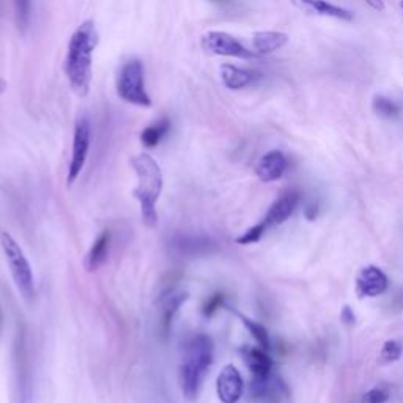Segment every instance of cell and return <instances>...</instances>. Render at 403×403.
Segmentation results:
<instances>
[{"instance_id":"1","label":"cell","mask_w":403,"mask_h":403,"mask_svg":"<svg viewBox=\"0 0 403 403\" xmlns=\"http://www.w3.org/2000/svg\"><path fill=\"white\" fill-rule=\"evenodd\" d=\"M96 46L98 32L93 21H84L69 38L63 68L69 85L79 96H87L90 92L93 52Z\"/></svg>"},{"instance_id":"2","label":"cell","mask_w":403,"mask_h":403,"mask_svg":"<svg viewBox=\"0 0 403 403\" xmlns=\"http://www.w3.org/2000/svg\"><path fill=\"white\" fill-rule=\"evenodd\" d=\"M214 345L205 334L192 336L185 345L183 358L180 366V381L183 394L189 400L197 399L202 384L213 364Z\"/></svg>"},{"instance_id":"3","label":"cell","mask_w":403,"mask_h":403,"mask_svg":"<svg viewBox=\"0 0 403 403\" xmlns=\"http://www.w3.org/2000/svg\"><path fill=\"white\" fill-rule=\"evenodd\" d=\"M131 166L137 175V188L132 196L137 198L140 205V214L145 225L156 227L157 213L156 203L160 200L164 180H162L161 167L148 153H139L132 156Z\"/></svg>"},{"instance_id":"4","label":"cell","mask_w":403,"mask_h":403,"mask_svg":"<svg viewBox=\"0 0 403 403\" xmlns=\"http://www.w3.org/2000/svg\"><path fill=\"white\" fill-rule=\"evenodd\" d=\"M0 246H2L5 260H7L11 277H13L17 290L27 301L33 300L35 296V279L31 264H28L26 254L22 252L19 244L8 232L0 233Z\"/></svg>"},{"instance_id":"5","label":"cell","mask_w":403,"mask_h":403,"mask_svg":"<svg viewBox=\"0 0 403 403\" xmlns=\"http://www.w3.org/2000/svg\"><path fill=\"white\" fill-rule=\"evenodd\" d=\"M117 93L123 101L136 106L150 108L151 98L145 90L144 65L140 60H130L121 67L117 78Z\"/></svg>"},{"instance_id":"6","label":"cell","mask_w":403,"mask_h":403,"mask_svg":"<svg viewBox=\"0 0 403 403\" xmlns=\"http://www.w3.org/2000/svg\"><path fill=\"white\" fill-rule=\"evenodd\" d=\"M15 370L17 403H32L33 399V373L31 366V353L26 332L19 329L15 342Z\"/></svg>"},{"instance_id":"7","label":"cell","mask_w":403,"mask_h":403,"mask_svg":"<svg viewBox=\"0 0 403 403\" xmlns=\"http://www.w3.org/2000/svg\"><path fill=\"white\" fill-rule=\"evenodd\" d=\"M202 49L212 55L223 57H235L243 58V60H250V58L259 57L254 51L248 49L239 40L233 35L225 32L212 31L202 37Z\"/></svg>"},{"instance_id":"8","label":"cell","mask_w":403,"mask_h":403,"mask_svg":"<svg viewBox=\"0 0 403 403\" xmlns=\"http://www.w3.org/2000/svg\"><path fill=\"white\" fill-rule=\"evenodd\" d=\"M90 139H92V128L90 121L85 115H80L74 126V137H73V153L71 161H69L68 167V177L67 183L71 186L78 177L83 172L85 166L87 156H89L90 150Z\"/></svg>"},{"instance_id":"9","label":"cell","mask_w":403,"mask_h":403,"mask_svg":"<svg viewBox=\"0 0 403 403\" xmlns=\"http://www.w3.org/2000/svg\"><path fill=\"white\" fill-rule=\"evenodd\" d=\"M244 391V383L241 373L238 372L235 366L227 364L219 372L216 379V393L223 403H238Z\"/></svg>"},{"instance_id":"10","label":"cell","mask_w":403,"mask_h":403,"mask_svg":"<svg viewBox=\"0 0 403 403\" xmlns=\"http://www.w3.org/2000/svg\"><path fill=\"white\" fill-rule=\"evenodd\" d=\"M291 5L302 13L317 15L323 17H332L338 21H353V13L347 8L338 7L336 3H331L328 0H291Z\"/></svg>"},{"instance_id":"11","label":"cell","mask_w":403,"mask_h":403,"mask_svg":"<svg viewBox=\"0 0 403 403\" xmlns=\"http://www.w3.org/2000/svg\"><path fill=\"white\" fill-rule=\"evenodd\" d=\"M243 359L246 362L248 369L252 375V381L261 383L270 379L271 369H273V361L268 356L266 350L264 348H255V347H244L241 350Z\"/></svg>"},{"instance_id":"12","label":"cell","mask_w":403,"mask_h":403,"mask_svg":"<svg viewBox=\"0 0 403 403\" xmlns=\"http://www.w3.org/2000/svg\"><path fill=\"white\" fill-rule=\"evenodd\" d=\"M389 280L379 268L377 266H366L361 270L358 280H356V289L361 296L375 298L383 295L388 290Z\"/></svg>"},{"instance_id":"13","label":"cell","mask_w":403,"mask_h":403,"mask_svg":"<svg viewBox=\"0 0 403 403\" xmlns=\"http://www.w3.org/2000/svg\"><path fill=\"white\" fill-rule=\"evenodd\" d=\"M287 171V157L279 150L268 151L266 155L260 157V161L255 166V175L264 183H271V181L279 180Z\"/></svg>"},{"instance_id":"14","label":"cell","mask_w":403,"mask_h":403,"mask_svg":"<svg viewBox=\"0 0 403 403\" xmlns=\"http://www.w3.org/2000/svg\"><path fill=\"white\" fill-rule=\"evenodd\" d=\"M188 301V293L180 290H172L161 298L160 301V329L164 336L171 332L175 315L178 314L180 307Z\"/></svg>"},{"instance_id":"15","label":"cell","mask_w":403,"mask_h":403,"mask_svg":"<svg viewBox=\"0 0 403 403\" xmlns=\"http://www.w3.org/2000/svg\"><path fill=\"white\" fill-rule=\"evenodd\" d=\"M298 203H300V194H298V192H293V191L285 192V194L280 196L277 200L270 207V209H268L264 223L266 225L284 224L285 221L293 214Z\"/></svg>"},{"instance_id":"16","label":"cell","mask_w":403,"mask_h":403,"mask_svg":"<svg viewBox=\"0 0 403 403\" xmlns=\"http://www.w3.org/2000/svg\"><path fill=\"white\" fill-rule=\"evenodd\" d=\"M221 79H223V84L230 90H241L246 89L250 84H254L257 79L260 78L259 73L252 71V69L248 68H239L235 65H230V63H224L221 67Z\"/></svg>"},{"instance_id":"17","label":"cell","mask_w":403,"mask_h":403,"mask_svg":"<svg viewBox=\"0 0 403 403\" xmlns=\"http://www.w3.org/2000/svg\"><path fill=\"white\" fill-rule=\"evenodd\" d=\"M289 35L276 31H264L255 32L252 37V48L257 55L273 54L279 49H282L289 43Z\"/></svg>"},{"instance_id":"18","label":"cell","mask_w":403,"mask_h":403,"mask_svg":"<svg viewBox=\"0 0 403 403\" xmlns=\"http://www.w3.org/2000/svg\"><path fill=\"white\" fill-rule=\"evenodd\" d=\"M110 246V232L104 230L98 235V238L93 241L92 248L85 257V270L89 273H93L99 270L104 265V261L108 260Z\"/></svg>"},{"instance_id":"19","label":"cell","mask_w":403,"mask_h":403,"mask_svg":"<svg viewBox=\"0 0 403 403\" xmlns=\"http://www.w3.org/2000/svg\"><path fill=\"white\" fill-rule=\"evenodd\" d=\"M171 126H172L171 120L162 117V119L156 120L155 123L145 128L142 134H140V140H142V144L147 148H155L156 145H160L161 140L167 136L169 131H171Z\"/></svg>"},{"instance_id":"20","label":"cell","mask_w":403,"mask_h":403,"mask_svg":"<svg viewBox=\"0 0 403 403\" xmlns=\"http://www.w3.org/2000/svg\"><path fill=\"white\" fill-rule=\"evenodd\" d=\"M173 244L180 252L189 254V255H198L202 252H208L209 248L213 246L208 238H202V237H178L177 239H175Z\"/></svg>"},{"instance_id":"21","label":"cell","mask_w":403,"mask_h":403,"mask_svg":"<svg viewBox=\"0 0 403 403\" xmlns=\"http://www.w3.org/2000/svg\"><path fill=\"white\" fill-rule=\"evenodd\" d=\"M372 108L375 110V114H378L383 119H394L400 114V108L399 104H395L393 99H389L383 95H377L373 98Z\"/></svg>"},{"instance_id":"22","label":"cell","mask_w":403,"mask_h":403,"mask_svg":"<svg viewBox=\"0 0 403 403\" xmlns=\"http://www.w3.org/2000/svg\"><path fill=\"white\" fill-rule=\"evenodd\" d=\"M239 318L243 320V325L249 329L250 334H252V337L255 338V342L259 343V347L268 352V350H270V347H271V342H270V336H268V331L265 329V326L257 323V321L246 318L244 315H239Z\"/></svg>"},{"instance_id":"23","label":"cell","mask_w":403,"mask_h":403,"mask_svg":"<svg viewBox=\"0 0 403 403\" xmlns=\"http://www.w3.org/2000/svg\"><path fill=\"white\" fill-rule=\"evenodd\" d=\"M403 348L397 341H388L384 342V345L379 352V362L381 364H391V362H395L402 356Z\"/></svg>"},{"instance_id":"24","label":"cell","mask_w":403,"mask_h":403,"mask_svg":"<svg viewBox=\"0 0 403 403\" xmlns=\"http://www.w3.org/2000/svg\"><path fill=\"white\" fill-rule=\"evenodd\" d=\"M17 26L21 28H27L28 22H31L32 13V0H15Z\"/></svg>"},{"instance_id":"25","label":"cell","mask_w":403,"mask_h":403,"mask_svg":"<svg viewBox=\"0 0 403 403\" xmlns=\"http://www.w3.org/2000/svg\"><path fill=\"white\" fill-rule=\"evenodd\" d=\"M266 224L265 223H260V224H257L254 227H250V229H248L246 232L243 233L241 237H238L235 241L238 244H243V246H246V244H252V243H257L259 239L264 237V233L266 230Z\"/></svg>"},{"instance_id":"26","label":"cell","mask_w":403,"mask_h":403,"mask_svg":"<svg viewBox=\"0 0 403 403\" xmlns=\"http://www.w3.org/2000/svg\"><path fill=\"white\" fill-rule=\"evenodd\" d=\"M389 400V391L386 388H373L366 394V403H386Z\"/></svg>"},{"instance_id":"27","label":"cell","mask_w":403,"mask_h":403,"mask_svg":"<svg viewBox=\"0 0 403 403\" xmlns=\"http://www.w3.org/2000/svg\"><path fill=\"white\" fill-rule=\"evenodd\" d=\"M221 305H223V296L214 295L212 300L207 302L205 309H203V314L208 315V317H209V315H213L216 311H218V309L221 307Z\"/></svg>"},{"instance_id":"28","label":"cell","mask_w":403,"mask_h":403,"mask_svg":"<svg viewBox=\"0 0 403 403\" xmlns=\"http://www.w3.org/2000/svg\"><path fill=\"white\" fill-rule=\"evenodd\" d=\"M342 321H345L347 325H353L354 323V314L350 307H343V311L341 314Z\"/></svg>"},{"instance_id":"29","label":"cell","mask_w":403,"mask_h":403,"mask_svg":"<svg viewBox=\"0 0 403 403\" xmlns=\"http://www.w3.org/2000/svg\"><path fill=\"white\" fill-rule=\"evenodd\" d=\"M366 5H369L372 10L375 11H383L384 10V2L383 0H362Z\"/></svg>"},{"instance_id":"30","label":"cell","mask_w":403,"mask_h":403,"mask_svg":"<svg viewBox=\"0 0 403 403\" xmlns=\"http://www.w3.org/2000/svg\"><path fill=\"white\" fill-rule=\"evenodd\" d=\"M209 2H213L216 5H221V7H225V5L233 3V0H209Z\"/></svg>"},{"instance_id":"31","label":"cell","mask_w":403,"mask_h":403,"mask_svg":"<svg viewBox=\"0 0 403 403\" xmlns=\"http://www.w3.org/2000/svg\"><path fill=\"white\" fill-rule=\"evenodd\" d=\"M399 5H400V8H402V11H403V0H400Z\"/></svg>"}]
</instances>
